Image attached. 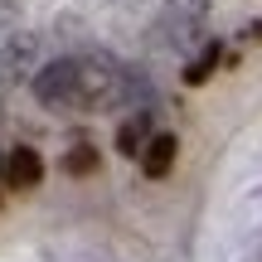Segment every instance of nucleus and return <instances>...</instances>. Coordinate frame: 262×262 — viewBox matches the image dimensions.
Instances as JSON below:
<instances>
[{"label":"nucleus","instance_id":"f257e3e1","mask_svg":"<svg viewBox=\"0 0 262 262\" xmlns=\"http://www.w3.org/2000/svg\"><path fill=\"white\" fill-rule=\"evenodd\" d=\"M29 93L44 107H54V112H78V107H83V63H78V58H54V63H44L34 73V83H29Z\"/></svg>","mask_w":262,"mask_h":262},{"label":"nucleus","instance_id":"f03ea898","mask_svg":"<svg viewBox=\"0 0 262 262\" xmlns=\"http://www.w3.org/2000/svg\"><path fill=\"white\" fill-rule=\"evenodd\" d=\"M204 19H209L204 0H170L156 19V34H160L165 49H189L199 39V29H204Z\"/></svg>","mask_w":262,"mask_h":262},{"label":"nucleus","instance_id":"7ed1b4c3","mask_svg":"<svg viewBox=\"0 0 262 262\" xmlns=\"http://www.w3.org/2000/svg\"><path fill=\"white\" fill-rule=\"evenodd\" d=\"M39 73V34H29V29H15V34H5V44H0V83H34Z\"/></svg>","mask_w":262,"mask_h":262},{"label":"nucleus","instance_id":"20e7f679","mask_svg":"<svg viewBox=\"0 0 262 262\" xmlns=\"http://www.w3.org/2000/svg\"><path fill=\"white\" fill-rule=\"evenodd\" d=\"M39 180H44V156L34 146H15L5 156V185L10 189H39Z\"/></svg>","mask_w":262,"mask_h":262},{"label":"nucleus","instance_id":"39448f33","mask_svg":"<svg viewBox=\"0 0 262 262\" xmlns=\"http://www.w3.org/2000/svg\"><path fill=\"white\" fill-rule=\"evenodd\" d=\"M175 150H180L175 131H156V136L146 141V150H141V170H146V180H165L170 165H175Z\"/></svg>","mask_w":262,"mask_h":262},{"label":"nucleus","instance_id":"423d86ee","mask_svg":"<svg viewBox=\"0 0 262 262\" xmlns=\"http://www.w3.org/2000/svg\"><path fill=\"white\" fill-rule=\"evenodd\" d=\"M219 63H224V44H204V49H199V54L185 63V83H189V88L209 83V78L219 73Z\"/></svg>","mask_w":262,"mask_h":262},{"label":"nucleus","instance_id":"0eeeda50","mask_svg":"<svg viewBox=\"0 0 262 262\" xmlns=\"http://www.w3.org/2000/svg\"><path fill=\"white\" fill-rule=\"evenodd\" d=\"M146 117L150 112H136L131 117V122H122V131H117V150H122V156H141V150H146Z\"/></svg>","mask_w":262,"mask_h":262},{"label":"nucleus","instance_id":"6e6552de","mask_svg":"<svg viewBox=\"0 0 262 262\" xmlns=\"http://www.w3.org/2000/svg\"><path fill=\"white\" fill-rule=\"evenodd\" d=\"M97 170V150L93 146H73L63 156V175H93Z\"/></svg>","mask_w":262,"mask_h":262},{"label":"nucleus","instance_id":"1a4fd4ad","mask_svg":"<svg viewBox=\"0 0 262 262\" xmlns=\"http://www.w3.org/2000/svg\"><path fill=\"white\" fill-rule=\"evenodd\" d=\"M0 180H5V160H0Z\"/></svg>","mask_w":262,"mask_h":262}]
</instances>
